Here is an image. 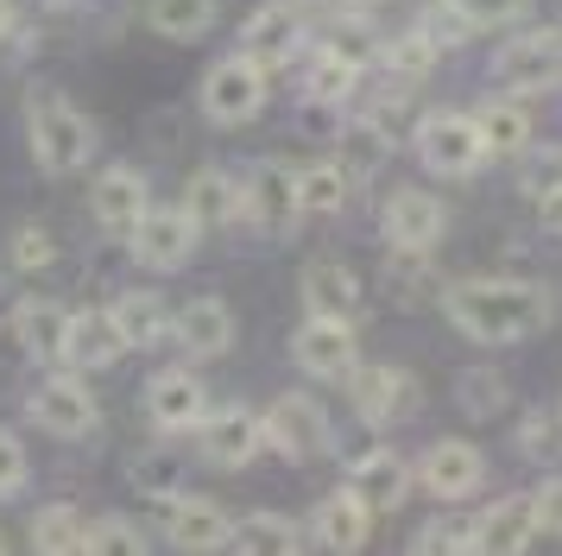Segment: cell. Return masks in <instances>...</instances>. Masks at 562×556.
Segmentation results:
<instances>
[{
  "instance_id": "obj_1",
  "label": "cell",
  "mask_w": 562,
  "mask_h": 556,
  "mask_svg": "<svg viewBox=\"0 0 562 556\" xmlns=\"http://www.w3.org/2000/svg\"><path fill=\"white\" fill-rule=\"evenodd\" d=\"M449 316L461 335H474L486 348H506V342H531L537 329L550 323V298L531 278H468L449 291Z\"/></svg>"
},
{
  "instance_id": "obj_2",
  "label": "cell",
  "mask_w": 562,
  "mask_h": 556,
  "mask_svg": "<svg viewBox=\"0 0 562 556\" xmlns=\"http://www.w3.org/2000/svg\"><path fill=\"white\" fill-rule=\"evenodd\" d=\"M26 140H32V158H38L45 171L70 177V171L89 165V152H95V126H89V114H82L77 101L45 96V101H32Z\"/></svg>"
},
{
  "instance_id": "obj_3",
  "label": "cell",
  "mask_w": 562,
  "mask_h": 556,
  "mask_svg": "<svg viewBox=\"0 0 562 556\" xmlns=\"http://www.w3.org/2000/svg\"><path fill=\"white\" fill-rule=\"evenodd\" d=\"M127 241H133V259H139V266H153V273H178V266L196 259L203 222H196L190 202H165V209H146V215H139V227H133Z\"/></svg>"
},
{
  "instance_id": "obj_4",
  "label": "cell",
  "mask_w": 562,
  "mask_h": 556,
  "mask_svg": "<svg viewBox=\"0 0 562 556\" xmlns=\"http://www.w3.org/2000/svg\"><path fill=\"white\" fill-rule=\"evenodd\" d=\"M411 146L424 158V171L436 177H474L486 165V140L474 114H424L417 133H411Z\"/></svg>"
},
{
  "instance_id": "obj_5",
  "label": "cell",
  "mask_w": 562,
  "mask_h": 556,
  "mask_svg": "<svg viewBox=\"0 0 562 556\" xmlns=\"http://www.w3.org/2000/svg\"><path fill=\"white\" fill-rule=\"evenodd\" d=\"M329 443H335V424L310 392L272 399V411H266V449H279L284 462H323Z\"/></svg>"
},
{
  "instance_id": "obj_6",
  "label": "cell",
  "mask_w": 562,
  "mask_h": 556,
  "mask_svg": "<svg viewBox=\"0 0 562 556\" xmlns=\"http://www.w3.org/2000/svg\"><path fill=\"white\" fill-rule=\"evenodd\" d=\"M266 76L272 70H259L254 57H222L215 70L203 76V114L215 126H247L259 121V108H266Z\"/></svg>"
},
{
  "instance_id": "obj_7",
  "label": "cell",
  "mask_w": 562,
  "mask_h": 556,
  "mask_svg": "<svg viewBox=\"0 0 562 556\" xmlns=\"http://www.w3.org/2000/svg\"><path fill=\"white\" fill-rule=\"evenodd\" d=\"M493 82L506 96H543L562 82V32H518L499 57H493Z\"/></svg>"
},
{
  "instance_id": "obj_8",
  "label": "cell",
  "mask_w": 562,
  "mask_h": 556,
  "mask_svg": "<svg viewBox=\"0 0 562 556\" xmlns=\"http://www.w3.org/2000/svg\"><path fill=\"white\" fill-rule=\"evenodd\" d=\"M196 443H203V462H215V468H247L266 449V411L222 404V411H209L196 424Z\"/></svg>"
},
{
  "instance_id": "obj_9",
  "label": "cell",
  "mask_w": 562,
  "mask_h": 556,
  "mask_svg": "<svg viewBox=\"0 0 562 556\" xmlns=\"http://www.w3.org/2000/svg\"><path fill=\"white\" fill-rule=\"evenodd\" d=\"M380 234L385 247H411V253H430L442 234H449V209H442V197H430V190H392L380 209Z\"/></svg>"
},
{
  "instance_id": "obj_10",
  "label": "cell",
  "mask_w": 562,
  "mask_h": 556,
  "mask_svg": "<svg viewBox=\"0 0 562 556\" xmlns=\"http://www.w3.org/2000/svg\"><path fill=\"white\" fill-rule=\"evenodd\" d=\"M291 354L297 367L316 379H348L360 360V342H355V316H310L297 335H291Z\"/></svg>"
},
{
  "instance_id": "obj_11",
  "label": "cell",
  "mask_w": 562,
  "mask_h": 556,
  "mask_svg": "<svg viewBox=\"0 0 562 556\" xmlns=\"http://www.w3.org/2000/svg\"><path fill=\"white\" fill-rule=\"evenodd\" d=\"M348 399H355V411L367 424H398V418H411V411L424 404V392H417V379H411L405 367H360L355 360Z\"/></svg>"
},
{
  "instance_id": "obj_12",
  "label": "cell",
  "mask_w": 562,
  "mask_h": 556,
  "mask_svg": "<svg viewBox=\"0 0 562 556\" xmlns=\"http://www.w3.org/2000/svg\"><path fill=\"white\" fill-rule=\"evenodd\" d=\"M32 418H38V430H52V436H64V443H77V436H89L95 430V399H89V386H82L77 374H52L32 386Z\"/></svg>"
},
{
  "instance_id": "obj_13",
  "label": "cell",
  "mask_w": 562,
  "mask_h": 556,
  "mask_svg": "<svg viewBox=\"0 0 562 556\" xmlns=\"http://www.w3.org/2000/svg\"><path fill=\"white\" fill-rule=\"evenodd\" d=\"M297 45H304V20H297L291 0H266L254 20L240 25V57H254L259 70H284L297 57Z\"/></svg>"
},
{
  "instance_id": "obj_14",
  "label": "cell",
  "mask_w": 562,
  "mask_h": 556,
  "mask_svg": "<svg viewBox=\"0 0 562 556\" xmlns=\"http://www.w3.org/2000/svg\"><path fill=\"white\" fill-rule=\"evenodd\" d=\"M165 537L178 551H234V519L228 505L203 500V493H178L165 500Z\"/></svg>"
},
{
  "instance_id": "obj_15",
  "label": "cell",
  "mask_w": 562,
  "mask_h": 556,
  "mask_svg": "<svg viewBox=\"0 0 562 556\" xmlns=\"http://www.w3.org/2000/svg\"><path fill=\"white\" fill-rule=\"evenodd\" d=\"M417 480L430 487L436 500H468V493L486 480V455L474 449V443H461V436H442V443H430V449H424Z\"/></svg>"
},
{
  "instance_id": "obj_16",
  "label": "cell",
  "mask_w": 562,
  "mask_h": 556,
  "mask_svg": "<svg viewBox=\"0 0 562 556\" xmlns=\"http://www.w3.org/2000/svg\"><path fill=\"white\" fill-rule=\"evenodd\" d=\"M121 354H127V335H121V323H114V303H108V310H70L64 367L108 374V367H121Z\"/></svg>"
},
{
  "instance_id": "obj_17",
  "label": "cell",
  "mask_w": 562,
  "mask_h": 556,
  "mask_svg": "<svg viewBox=\"0 0 562 556\" xmlns=\"http://www.w3.org/2000/svg\"><path fill=\"white\" fill-rule=\"evenodd\" d=\"M304 215L297 209V171L279 165V158H259L254 171H247V222L266 227V234H279Z\"/></svg>"
},
{
  "instance_id": "obj_18",
  "label": "cell",
  "mask_w": 562,
  "mask_h": 556,
  "mask_svg": "<svg viewBox=\"0 0 562 556\" xmlns=\"http://www.w3.org/2000/svg\"><path fill=\"white\" fill-rule=\"evenodd\" d=\"M146 418H153L158 430H196L209 418L203 379L190 374V367H165V374H153V386H146Z\"/></svg>"
},
{
  "instance_id": "obj_19",
  "label": "cell",
  "mask_w": 562,
  "mask_h": 556,
  "mask_svg": "<svg viewBox=\"0 0 562 556\" xmlns=\"http://www.w3.org/2000/svg\"><path fill=\"white\" fill-rule=\"evenodd\" d=\"M89 209H95V222H102L108 234H133L139 215L153 209V190H146V177L133 171V165H108V171L95 177V190H89Z\"/></svg>"
},
{
  "instance_id": "obj_20",
  "label": "cell",
  "mask_w": 562,
  "mask_h": 556,
  "mask_svg": "<svg viewBox=\"0 0 562 556\" xmlns=\"http://www.w3.org/2000/svg\"><path fill=\"white\" fill-rule=\"evenodd\" d=\"M348 493H355L373 519H380V512H398L405 493H411V462L392 455V449H367L355 468H348Z\"/></svg>"
},
{
  "instance_id": "obj_21",
  "label": "cell",
  "mask_w": 562,
  "mask_h": 556,
  "mask_svg": "<svg viewBox=\"0 0 562 556\" xmlns=\"http://www.w3.org/2000/svg\"><path fill=\"white\" fill-rule=\"evenodd\" d=\"M171 329H178L183 360H222L234 348V310L222 298H190Z\"/></svg>"
},
{
  "instance_id": "obj_22",
  "label": "cell",
  "mask_w": 562,
  "mask_h": 556,
  "mask_svg": "<svg viewBox=\"0 0 562 556\" xmlns=\"http://www.w3.org/2000/svg\"><path fill=\"white\" fill-rule=\"evenodd\" d=\"M537 537H543V525H537L531 493H506V500H493L474 519V544L481 551H531Z\"/></svg>"
},
{
  "instance_id": "obj_23",
  "label": "cell",
  "mask_w": 562,
  "mask_h": 556,
  "mask_svg": "<svg viewBox=\"0 0 562 556\" xmlns=\"http://www.w3.org/2000/svg\"><path fill=\"white\" fill-rule=\"evenodd\" d=\"M183 202L196 209V222H203V227L247 222V184H240V177H228L222 165H203V171H190V184H183Z\"/></svg>"
},
{
  "instance_id": "obj_24",
  "label": "cell",
  "mask_w": 562,
  "mask_h": 556,
  "mask_svg": "<svg viewBox=\"0 0 562 556\" xmlns=\"http://www.w3.org/2000/svg\"><path fill=\"white\" fill-rule=\"evenodd\" d=\"M474 126H481V140H486V158H518V152H531V133H537L525 96H506V89L474 114Z\"/></svg>"
},
{
  "instance_id": "obj_25",
  "label": "cell",
  "mask_w": 562,
  "mask_h": 556,
  "mask_svg": "<svg viewBox=\"0 0 562 556\" xmlns=\"http://www.w3.org/2000/svg\"><path fill=\"white\" fill-rule=\"evenodd\" d=\"M297 291H304L310 316H355L360 310V278L341 259H310L304 278H297Z\"/></svg>"
},
{
  "instance_id": "obj_26",
  "label": "cell",
  "mask_w": 562,
  "mask_h": 556,
  "mask_svg": "<svg viewBox=\"0 0 562 556\" xmlns=\"http://www.w3.org/2000/svg\"><path fill=\"white\" fill-rule=\"evenodd\" d=\"M13 329H20V342H26L32 360H64V335H70V310L52 298H26L13 310Z\"/></svg>"
},
{
  "instance_id": "obj_27",
  "label": "cell",
  "mask_w": 562,
  "mask_h": 556,
  "mask_svg": "<svg viewBox=\"0 0 562 556\" xmlns=\"http://www.w3.org/2000/svg\"><path fill=\"white\" fill-rule=\"evenodd\" d=\"M367 525H373V512H367L348 487L316 505V544H323V551H360V544H367Z\"/></svg>"
},
{
  "instance_id": "obj_28",
  "label": "cell",
  "mask_w": 562,
  "mask_h": 556,
  "mask_svg": "<svg viewBox=\"0 0 562 556\" xmlns=\"http://www.w3.org/2000/svg\"><path fill=\"white\" fill-rule=\"evenodd\" d=\"M348 190H355V171L341 158H316V165L297 171V209L304 215H341Z\"/></svg>"
},
{
  "instance_id": "obj_29",
  "label": "cell",
  "mask_w": 562,
  "mask_h": 556,
  "mask_svg": "<svg viewBox=\"0 0 562 556\" xmlns=\"http://www.w3.org/2000/svg\"><path fill=\"white\" fill-rule=\"evenodd\" d=\"M385 298L398 303V310H430L442 298V285L430 278V259L398 247V259H385Z\"/></svg>"
},
{
  "instance_id": "obj_30",
  "label": "cell",
  "mask_w": 562,
  "mask_h": 556,
  "mask_svg": "<svg viewBox=\"0 0 562 556\" xmlns=\"http://www.w3.org/2000/svg\"><path fill=\"white\" fill-rule=\"evenodd\" d=\"M32 551L45 556H82L89 551V519H82L77 505H38V519H32Z\"/></svg>"
},
{
  "instance_id": "obj_31",
  "label": "cell",
  "mask_w": 562,
  "mask_h": 556,
  "mask_svg": "<svg viewBox=\"0 0 562 556\" xmlns=\"http://www.w3.org/2000/svg\"><path fill=\"white\" fill-rule=\"evenodd\" d=\"M114 323L127 335V348H153V342H165V329L178 323V316L165 310L158 291H127V298H114Z\"/></svg>"
},
{
  "instance_id": "obj_32",
  "label": "cell",
  "mask_w": 562,
  "mask_h": 556,
  "mask_svg": "<svg viewBox=\"0 0 562 556\" xmlns=\"http://www.w3.org/2000/svg\"><path fill=\"white\" fill-rule=\"evenodd\" d=\"M304 544V531L291 525L284 512H247V519H234V551L247 556H291Z\"/></svg>"
},
{
  "instance_id": "obj_33",
  "label": "cell",
  "mask_w": 562,
  "mask_h": 556,
  "mask_svg": "<svg viewBox=\"0 0 562 556\" xmlns=\"http://www.w3.org/2000/svg\"><path fill=\"white\" fill-rule=\"evenodd\" d=\"M215 7L222 0H146V20H153V32H165V38H203L209 25H215Z\"/></svg>"
},
{
  "instance_id": "obj_34",
  "label": "cell",
  "mask_w": 562,
  "mask_h": 556,
  "mask_svg": "<svg viewBox=\"0 0 562 556\" xmlns=\"http://www.w3.org/2000/svg\"><path fill=\"white\" fill-rule=\"evenodd\" d=\"M323 51H335V57H348V64H380L385 45L373 38V25H367V13H348V7H335V25H329V38H323Z\"/></svg>"
},
{
  "instance_id": "obj_35",
  "label": "cell",
  "mask_w": 562,
  "mask_h": 556,
  "mask_svg": "<svg viewBox=\"0 0 562 556\" xmlns=\"http://www.w3.org/2000/svg\"><path fill=\"white\" fill-rule=\"evenodd\" d=\"M355 89H360V64L335 57V51H316V57H310L304 96H316V101H348Z\"/></svg>"
},
{
  "instance_id": "obj_36",
  "label": "cell",
  "mask_w": 562,
  "mask_h": 556,
  "mask_svg": "<svg viewBox=\"0 0 562 556\" xmlns=\"http://www.w3.org/2000/svg\"><path fill=\"white\" fill-rule=\"evenodd\" d=\"M436 57H442V45H436L430 32L417 25V32H405V38H392V45H385L380 64H385V70H398V76H424Z\"/></svg>"
},
{
  "instance_id": "obj_37",
  "label": "cell",
  "mask_w": 562,
  "mask_h": 556,
  "mask_svg": "<svg viewBox=\"0 0 562 556\" xmlns=\"http://www.w3.org/2000/svg\"><path fill=\"white\" fill-rule=\"evenodd\" d=\"M133 487L153 493V500H178L183 493V462H171V455H139V462H133Z\"/></svg>"
},
{
  "instance_id": "obj_38",
  "label": "cell",
  "mask_w": 562,
  "mask_h": 556,
  "mask_svg": "<svg viewBox=\"0 0 562 556\" xmlns=\"http://www.w3.org/2000/svg\"><path fill=\"white\" fill-rule=\"evenodd\" d=\"M499 404H506V379L493 374V367H468V374H461V411L493 418Z\"/></svg>"
},
{
  "instance_id": "obj_39",
  "label": "cell",
  "mask_w": 562,
  "mask_h": 556,
  "mask_svg": "<svg viewBox=\"0 0 562 556\" xmlns=\"http://www.w3.org/2000/svg\"><path fill=\"white\" fill-rule=\"evenodd\" d=\"M89 551H102V556H139V551H146V531L127 525V519H89Z\"/></svg>"
},
{
  "instance_id": "obj_40",
  "label": "cell",
  "mask_w": 562,
  "mask_h": 556,
  "mask_svg": "<svg viewBox=\"0 0 562 556\" xmlns=\"http://www.w3.org/2000/svg\"><path fill=\"white\" fill-rule=\"evenodd\" d=\"M424 32H430L436 45L449 51V45H468V38H474L481 25L468 20V13H461L456 0H430V13H424Z\"/></svg>"
},
{
  "instance_id": "obj_41",
  "label": "cell",
  "mask_w": 562,
  "mask_h": 556,
  "mask_svg": "<svg viewBox=\"0 0 562 556\" xmlns=\"http://www.w3.org/2000/svg\"><path fill=\"white\" fill-rule=\"evenodd\" d=\"M13 266H20V273H45V266H57V234L52 227H20V234H13Z\"/></svg>"
},
{
  "instance_id": "obj_42",
  "label": "cell",
  "mask_w": 562,
  "mask_h": 556,
  "mask_svg": "<svg viewBox=\"0 0 562 556\" xmlns=\"http://www.w3.org/2000/svg\"><path fill=\"white\" fill-rule=\"evenodd\" d=\"M518 443H525V455H537V462H543V455L557 462L562 455V411H531L525 430H518Z\"/></svg>"
},
{
  "instance_id": "obj_43",
  "label": "cell",
  "mask_w": 562,
  "mask_h": 556,
  "mask_svg": "<svg viewBox=\"0 0 562 556\" xmlns=\"http://www.w3.org/2000/svg\"><path fill=\"white\" fill-rule=\"evenodd\" d=\"M26 487V443L13 430H0V500Z\"/></svg>"
},
{
  "instance_id": "obj_44",
  "label": "cell",
  "mask_w": 562,
  "mask_h": 556,
  "mask_svg": "<svg viewBox=\"0 0 562 556\" xmlns=\"http://www.w3.org/2000/svg\"><path fill=\"white\" fill-rule=\"evenodd\" d=\"M531 505H537V525H543V537H562V475L537 480Z\"/></svg>"
},
{
  "instance_id": "obj_45",
  "label": "cell",
  "mask_w": 562,
  "mask_h": 556,
  "mask_svg": "<svg viewBox=\"0 0 562 556\" xmlns=\"http://www.w3.org/2000/svg\"><path fill=\"white\" fill-rule=\"evenodd\" d=\"M557 190H562V152H543L531 171H525V197L543 202V197H557Z\"/></svg>"
},
{
  "instance_id": "obj_46",
  "label": "cell",
  "mask_w": 562,
  "mask_h": 556,
  "mask_svg": "<svg viewBox=\"0 0 562 556\" xmlns=\"http://www.w3.org/2000/svg\"><path fill=\"white\" fill-rule=\"evenodd\" d=\"M417 551H481V544H474V525H430L417 531Z\"/></svg>"
},
{
  "instance_id": "obj_47",
  "label": "cell",
  "mask_w": 562,
  "mask_h": 556,
  "mask_svg": "<svg viewBox=\"0 0 562 556\" xmlns=\"http://www.w3.org/2000/svg\"><path fill=\"white\" fill-rule=\"evenodd\" d=\"M456 7L474 25H506V20H518V13H525V0H456Z\"/></svg>"
},
{
  "instance_id": "obj_48",
  "label": "cell",
  "mask_w": 562,
  "mask_h": 556,
  "mask_svg": "<svg viewBox=\"0 0 562 556\" xmlns=\"http://www.w3.org/2000/svg\"><path fill=\"white\" fill-rule=\"evenodd\" d=\"M537 215H543V227H550V234H562V190L537 202Z\"/></svg>"
},
{
  "instance_id": "obj_49",
  "label": "cell",
  "mask_w": 562,
  "mask_h": 556,
  "mask_svg": "<svg viewBox=\"0 0 562 556\" xmlns=\"http://www.w3.org/2000/svg\"><path fill=\"white\" fill-rule=\"evenodd\" d=\"M335 7H348V13H373V7H392V0H335Z\"/></svg>"
},
{
  "instance_id": "obj_50",
  "label": "cell",
  "mask_w": 562,
  "mask_h": 556,
  "mask_svg": "<svg viewBox=\"0 0 562 556\" xmlns=\"http://www.w3.org/2000/svg\"><path fill=\"white\" fill-rule=\"evenodd\" d=\"M7 25H13V0H0V38H7Z\"/></svg>"
},
{
  "instance_id": "obj_51",
  "label": "cell",
  "mask_w": 562,
  "mask_h": 556,
  "mask_svg": "<svg viewBox=\"0 0 562 556\" xmlns=\"http://www.w3.org/2000/svg\"><path fill=\"white\" fill-rule=\"evenodd\" d=\"M45 7H77V0H45Z\"/></svg>"
},
{
  "instance_id": "obj_52",
  "label": "cell",
  "mask_w": 562,
  "mask_h": 556,
  "mask_svg": "<svg viewBox=\"0 0 562 556\" xmlns=\"http://www.w3.org/2000/svg\"><path fill=\"white\" fill-rule=\"evenodd\" d=\"M0 551H7V531H0Z\"/></svg>"
},
{
  "instance_id": "obj_53",
  "label": "cell",
  "mask_w": 562,
  "mask_h": 556,
  "mask_svg": "<svg viewBox=\"0 0 562 556\" xmlns=\"http://www.w3.org/2000/svg\"><path fill=\"white\" fill-rule=\"evenodd\" d=\"M557 411H562V404H557Z\"/></svg>"
}]
</instances>
